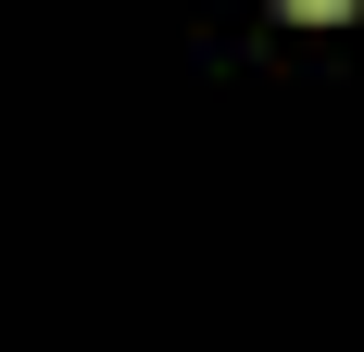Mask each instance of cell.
I'll return each mask as SVG.
<instances>
[{"mask_svg":"<svg viewBox=\"0 0 364 352\" xmlns=\"http://www.w3.org/2000/svg\"><path fill=\"white\" fill-rule=\"evenodd\" d=\"M289 13H352V0H289Z\"/></svg>","mask_w":364,"mask_h":352,"instance_id":"1","label":"cell"}]
</instances>
